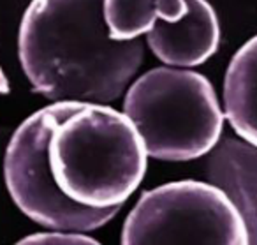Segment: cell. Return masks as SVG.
<instances>
[{"label":"cell","mask_w":257,"mask_h":245,"mask_svg":"<svg viewBox=\"0 0 257 245\" xmlns=\"http://www.w3.org/2000/svg\"><path fill=\"white\" fill-rule=\"evenodd\" d=\"M83 103L58 101L32 113L11 136L4 157V178L15 205L51 229L93 231L107 224L121 206L92 208L62 192L50 166L53 129Z\"/></svg>","instance_id":"cell-4"},{"label":"cell","mask_w":257,"mask_h":245,"mask_svg":"<svg viewBox=\"0 0 257 245\" xmlns=\"http://www.w3.org/2000/svg\"><path fill=\"white\" fill-rule=\"evenodd\" d=\"M155 11H157V18L162 22H178L189 11V4L187 0H155Z\"/></svg>","instance_id":"cell-11"},{"label":"cell","mask_w":257,"mask_h":245,"mask_svg":"<svg viewBox=\"0 0 257 245\" xmlns=\"http://www.w3.org/2000/svg\"><path fill=\"white\" fill-rule=\"evenodd\" d=\"M102 13L109 36L116 41L138 39L159 20L155 0H104Z\"/></svg>","instance_id":"cell-9"},{"label":"cell","mask_w":257,"mask_h":245,"mask_svg":"<svg viewBox=\"0 0 257 245\" xmlns=\"http://www.w3.org/2000/svg\"><path fill=\"white\" fill-rule=\"evenodd\" d=\"M147 160L136 125L107 104L83 103L50 138V166L58 187L92 208L123 205L143 182Z\"/></svg>","instance_id":"cell-2"},{"label":"cell","mask_w":257,"mask_h":245,"mask_svg":"<svg viewBox=\"0 0 257 245\" xmlns=\"http://www.w3.org/2000/svg\"><path fill=\"white\" fill-rule=\"evenodd\" d=\"M123 113L136 125L148 157L192 160L215 148L224 111L210 79L189 67H155L125 94Z\"/></svg>","instance_id":"cell-3"},{"label":"cell","mask_w":257,"mask_h":245,"mask_svg":"<svg viewBox=\"0 0 257 245\" xmlns=\"http://www.w3.org/2000/svg\"><path fill=\"white\" fill-rule=\"evenodd\" d=\"M123 245H246L245 222L217 185L180 180L143 192L121 229Z\"/></svg>","instance_id":"cell-5"},{"label":"cell","mask_w":257,"mask_h":245,"mask_svg":"<svg viewBox=\"0 0 257 245\" xmlns=\"http://www.w3.org/2000/svg\"><path fill=\"white\" fill-rule=\"evenodd\" d=\"M11 92V87H9V79L8 76L4 74L2 67H0V96H8Z\"/></svg>","instance_id":"cell-12"},{"label":"cell","mask_w":257,"mask_h":245,"mask_svg":"<svg viewBox=\"0 0 257 245\" xmlns=\"http://www.w3.org/2000/svg\"><path fill=\"white\" fill-rule=\"evenodd\" d=\"M224 117L239 138L257 146V36L229 62L224 78Z\"/></svg>","instance_id":"cell-8"},{"label":"cell","mask_w":257,"mask_h":245,"mask_svg":"<svg viewBox=\"0 0 257 245\" xmlns=\"http://www.w3.org/2000/svg\"><path fill=\"white\" fill-rule=\"evenodd\" d=\"M189 11L178 22L157 20L147 43L161 62L171 67H197L218 51L220 25L208 0H187Z\"/></svg>","instance_id":"cell-6"},{"label":"cell","mask_w":257,"mask_h":245,"mask_svg":"<svg viewBox=\"0 0 257 245\" xmlns=\"http://www.w3.org/2000/svg\"><path fill=\"white\" fill-rule=\"evenodd\" d=\"M204 173L227 194L245 222L248 243L257 245V146L227 136L208 153Z\"/></svg>","instance_id":"cell-7"},{"label":"cell","mask_w":257,"mask_h":245,"mask_svg":"<svg viewBox=\"0 0 257 245\" xmlns=\"http://www.w3.org/2000/svg\"><path fill=\"white\" fill-rule=\"evenodd\" d=\"M20 243H36V245H74V243H90L97 245L99 241L83 234V231H64L55 229L51 233H36L20 240Z\"/></svg>","instance_id":"cell-10"},{"label":"cell","mask_w":257,"mask_h":245,"mask_svg":"<svg viewBox=\"0 0 257 245\" xmlns=\"http://www.w3.org/2000/svg\"><path fill=\"white\" fill-rule=\"evenodd\" d=\"M104 0H32L20 23L18 55L36 92L53 103L109 104L145 60L143 41L109 36Z\"/></svg>","instance_id":"cell-1"}]
</instances>
